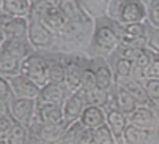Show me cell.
<instances>
[{"label":"cell","instance_id":"31","mask_svg":"<svg viewBox=\"0 0 159 144\" xmlns=\"http://www.w3.org/2000/svg\"><path fill=\"white\" fill-rule=\"evenodd\" d=\"M27 136H29V128L16 122L10 136L7 138V141H8V144H24Z\"/></svg>","mask_w":159,"mask_h":144},{"label":"cell","instance_id":"11","mask_svg":"<svg viewBox=\"0 0 159 144\" xmlns=\"http://www.w3.org/2000/svg\"><path fill=\"white\" fill-rule=\"evenodd\" d=\"M90 67L96 75V84L101 89L110 90L115 84V73L106 57H90Z\"/></svg>","mask_w":159,"mask_h":144},{"label":"cell","instance_id":"23","mask_svg":"<svg viewBox=\"0 0 159 144\" xmlns=\"http://www.w3.org/2000/svg\"><path fill=\"white\" fill-rule=\"evenodd\" d=\"M106 124L110 127L113 135H115L118 139H121L123 133H125V128L128 125V116H125L117 108L106 106Z\"/></svg>","mask_w":159,"mask_h":144},{"label":"cell","instance_id":"40","mask_svg":"<svg viewBox=\"0 0 159 144\" xmlns=\"http://www.w3.org/2000/svg\"><path fill=\"white\" fill-rule=\"evenodd\" d=\"M7 112H10V109H8V103L0 102V116H2V114H7Z\"/></svg>","mask_w":159,"mask_h":144},{"label":"cell","instance_id":"29","mask_svg":"<svg viewBox=\"0 0 159 144\" xmlns=\"http://www.w3.org/2000/svg\"><path fill=\"white\" fill-rule=\"evenodd\" d=\"M92 132H93V138L98 144H117V141H118V138L113 135V132L110 130V127L107 124H102Z\"/></svg>","mask_w":159,"mask_h":144},{"label":"cell","instance_id":"1","mask_svg":"<svg viewBox=\"0 0 159 144\" xmlns=\"http://www.w3.org/2000/svg\"><path fill=\"white\" fill-rule=\"evenodd\" d=\"M118 46L120 40L115 29V22L109 17L106 21H99L95 26L92 38H90L88 52L93 57H107L115 52Z\"/></svg>","mask_w":159,"mask_h":144},{"label":"cell","instance_id":"5","mask_svg":"<svg viewBox=\"0 0 159 144\" xmlns=\"http://www.w3.org/2000/svg\"><path fill=\"white\" fill-rule=\"evenodd\" d=\"M90 59L84 57H76V56H63V65H65V86L68 87L70 92L79 90L82 84V76L84 71L88 67Z\"/></svg>","mask_w":159,"mask_h":144},{"label":"cell","instance_id":"17","mask_svg":"<svg viewBox=\"0 0 159 144\" xmlns=\"http://www.w3.org/2000/svg\"><path fill=\"white\" fill-rule=\"evenodd\" d=\"M3 30L7 38H27L29 33V17L8 16L3 21Z\"/></svg>","mask_w":159,"mask_h":144},{"label":"cell","instance_id":"8","mask_svg":"<svg viewBox=\"0 0 159 144\" xmlns=\"http://www.w3.org/2000/svg\"><path fill=\"white\" fill-rule=\"evenodd\" d=\"M10 114L14 119V122L20 124L29 128L32 121L36 114V100L35 98H19L14 97L8 105Z\"/></svg>","mask_w":159,"mask_h":144},{"label":"cell","instance_id":"9","mask_svg":"<svg viewBox=\"0 0 159 144\" xmlns=\"http://www.w3.org/2000/svg\"><path fill=\"white\" fill-rule=\"evenodd\" d=\"M107 106L117 108L125 116L132 114L135 109L139 108V105L135 103V100L131 97V93L117 81H115V84H113V87L110 89V102L107 103Z\"/></svg>","mask_w":159,"mask_h":144},{"label":"cell","instance_id":"32","mask_svg":"<svg viewBox=\"0 0 159 144\" xmlns=\"http://www.w3.org/2000/svg\"><path fill=\"white\" fill-rule=\"evenodd\" d=\"M14 124H16V122H14V119L11 117L10 112L0 116V139H7V138L10 136V133H11Z\"/></svg>","mask_w":159,"mask_h":144},{"label":"cell","instance_id":"15","mask_svg":"<svg viewBox=\"0 0 159 144\" xmlns=\"http://www.w3.org/2000/svg\"><path fill=\"white\" fill-rule=\"evenodd\" d=\"M92 27V21H66L65 26L57 32V37L66 41L82 40Z\"/></svg>","mask_w":159,"mask_h":144},{"label":"cell","instance_id":"24","mask_svg":"<svg viewBox=\"0 0 159 144\" xmlns=\"http://www.w3.org/2000/svg\"><path fill=\"white\" fill-rule=\"evenodd\" d=\"M32 11V0H2V13L8 16L29 17Z\"/></svg>","mask_w":159,"mask_h":144},{"label":"cell","instance_id":"25","mask_svg":"<svg viewBox=\"0 0 159 144\" xmlns=\"http://www.w3.org/2000/svg\"><path fill=\"white\" fill-rule=\"evenodd\" d=\"M20 65L22 60L10 54L8 51L0 47V75L2 76H13L20 73Z\"/></svg>","mask_w":159,"mask_h":144},{"label":"cell","instance_id":"33","mask_svg":"<svg viewBox=\"0 0 159 144\" xmlns=\"http://www.w3.org/2000/svg\"><path fill=\"white\" fill-rule=\"evenodd\" d=\"M96 75H95V71L93 68L90 67V60H88V67L85 68L84 71V76H82V84H80V89L82 90H90V89H93L96 87Z\"/></svg>","mask_w":159,"mask_h":144},{"label":"cell","instance_id":"19","mask_svg":"<svg viewBox=\"0 0 159 144\" xmlns=\"http://www.w3.org/2000/svg\"><path fill=\"white\" fill-rule=\"evenodd\" d=\"M2 49L8 51L19 60L27 59L30 54H33L36 51L32 46V43L29 41V38H7L5 43L2 44Z\"/></svg>","mask_w":159,"mask_h":144},{"label":"cell","instance_id":"26","mask_svg":"<svg viewBox=\"0 0 159 144\" xmlns=\"http://www.w3.org/2000/svg\"><path fill=\"white\" fill-rule=\"evenodd\" d=\"M82 90V89H80ZM84 95H85V100H87V105H95V106H101V108H106L107 103L110 102V90H106V89H101V87H93L90 90H82Z\"/></svg>","mask_w":159,"mask_h":144},{"label":"cell","instance_id":"12","mask_svg":"<svg viewBox=\"0 0 159 144\" xmlns=\"http://www.w3.org/2000/svg\"><path fill=\"white\" fill-rule=\"evenodd\" d=\"M8 81H10V86H11V90H13V95L14 97H19V98H35L39 95V86H36L32 79H29L27 76H24L22 73H17V75H13V76H7Z\"/></svg>","mask_w":159,"mask_h":144},{"label":"cell","instance_id":"4","mask_svg":"<svg viewBox=\"0 0 159 144\" xmlns=\"http://www.w3.org/2000/svg\"><path fill=\"white\" fill-rule=\"evenodd\" d=\"M29 41L32 43V46L36 51H43V49H49L57 43V33L49 30L44 24L35 17V16H29V33H27Z\"/></svg>","mask_w":159,"mask_h":144},{"label":"cell","instance_id":"41","mask_svg":"<svg viewBox=\"0 0 159 144\" xmlns=\"http://www.w3.org/2000/svg\"><path fill=\"white\" fill-rule=\"evenodd\" d=\"M85 144H98V142L95 141V138H92V139H88V141H87Z\"/></svg>","mask_w":159,"mask_h":144},{"label":"cell","instance_id":"39","mask_svg":"<svg viewBox=\"0 0 159 144\" xmlns=\"http://www.w3.org/2000/svg\"><path fill=\"white\" fill-rule=\"evenodd\" d=\"M24 144H43L38 138H36V135H33V133H30L29 132V136H27V139H25V142Z\"/></svg>","mask_w":159,"mask_h":144},{"label":"cell","instance_id":"21","mask_svg":"<svg viewBox=\"0 0 159 144\" xmlns=\"http://www.w3.org/2000/svg\"><path fill=\"white\" fill-rule=\"evenodd\" d=\"M156 135L157 133L154 132L142 130V128H137V127L128 124L121 139L125 141V144H154Z\"/></svg>","mask_w":159,"mask_h":144},{"label":"cell","instance_id":"22","mask_svg":"<svg viewBox=\"0 0 159 144\" xmlns=\"http://www.w3.org/2000/svg\"><path fill=\"white\" fill-rule=\"evenodd\" d=\"M79 121L90 130H95L96 127L106 124V108L95 106V105H87Z\"/></svg>","mask_w":159,"mask_h":144},{"label":"cell","instance_id":"10","mask_svg":"<svg viewBox=\"0 0 159 144\" xmlns=\"http://www.w3.org/2000/svg\"><path fill=\"white\" fill-rule=\"evenodd\" d=\"M70 93L71 92L68 90L65 82H48L39 89L36 105H63Z\"/></svg>","mask_w":159,"mask_h":144},{"label":"cell","instance_id":"13","mask_svg":"<svg viewBox=\"0 0 159 144\" xmlns=\"http://www.w3.org/2000/svg\"><path fill=\"white\" fill-rule=\"evenodd\" d=\"M63 112H65V119L68 122H73V121H77L80 119L85 106H87V100H85V95L84 92L79 89V90H74L71 92L70 95L66 97V100L63 102Z\"/></svg>","mask_w":159,"mask_h":144},{"label":"cell","instance_id":"35","mask_svg":"<svg viewBox=\"0 0 159 144\" xmlns=\"http://www.w3.org/2000/svg\"><path fill=\"white\" fill-rule=\"evenodd\" d=\"M13 98H14V95H13V90H11V86H10L8 78L0 75V102L10 105V102Z\"/></svg>","mask_w":159,"mask_h":144},{"label":"cell","instance_id":"16","mask_svg":"<svg viewBox=\"0 0 159 144\" xmlns=\"http://www.w3.org/2000/svg\"><path fill=\"white\" fill-rule=\"evenodd\" d=\"M115 81L120 82L131 93V97L135 100V103H137L139 106H153L154 105L150 100V97H148V93H147L142 81L135 79L134 76H131V78H121V79H115Z\"/></svg>","mask_w":159,"mask_h":144},{"label":"cell","instance_id":"27","mask_svg":"<svg viewBox=\"0 0 159 144\" xmlns=\"http://www.w3.org/2000/svg\"><path fill=\"white\" fill-rule=\"evenodd\" d=\"M48 81L49 82H63L65 81V65L63 56L48 57Z\"/></svg>","mask_w":159,"mask_h":144},{"label":"cell","instance_id":"36","mask_svg":"<svg viewBox=\"0 0 159 144\" xmlns=\"http://www.w3.org/2000/svg\"><path fill=\"white\" fill-rule=\"evenodd\" d=\"M143 78H159V54L157 52H153V57L148 67L143 70Z\"/></svg>","mask_w":159,"mask_h":144},{"label":"cell","instance_id":"34","mask_svg":"<svg viewBox=\"0 0 159 144\" xmlns=\"http://www.w3.org/2000/svg\"><path fill=\"white\" fill-rule=\"evenodd\" d=\"M148 24L154 29H159V0H150L148 3Z\"/></svg>","mask_w":159,"mask_h":144},{"label":"cell","instance_id":"45","mask_svg":"<svg viewBox=\"0 0 159 144\" xmlns=\"http://www.w3.org/2000/svg\"><path fill=\"white\" fill-rule=\"evenodd\" d=\"M87 2H99V0H87Z\"/></svg>","mask_w":159,"mask_h":144},{"label":"cell","instance_id":"30","mask_svg":"<svg viewBox=\"0 0 159 144\" xmlns=\"http://www.w3.org/2000/svg\"><path fill=\"white\" fill-rule=\"evenodd\" d=\"M150 100L159 108V78H143L140 79Z\"/></svg>","mask_w":159,"mask_h":144},{"label":"cell","instance_id":"28","mask_svg":"<svg viewBox=\"0 0 159 144\" xmlns=\"http://www.w3.org/2000/svg\"><path fill=\"white\" fill-rule=\"evenodd\" d=\"M112 56H115V63H113V73H115V79L121 78H131L134 75V65L131 60L118 56L117 52H113Z\"/></svg>","mask_w":159,"mask_h":144},{"label":"cell","instance_id":"7","mask_svg":"<svg viewBox=\"0 0 159 144\" xmlns=\"http://www.w3.org/2000/svg\"><path fill=\"white\" fill-rule=\"evenodd\" d=\"M128 124L148 130V132H159V108L156 105L153 106H139L132 114L128 116Z\"/></svg>","mask_w":159,"mask_h":144},{"label":"cell","instance_id":"18","mask_svg":"<svg viewBox=\"0 0 159 144\" xmlns=\"http://www.w3.org/2000/svg\"><path fill=\"white\" fill-rule=\"evenodd\" d=\"M57 7L66 21H92L90 14L82 7V0H60Z\"/></svg>","mask_w":159,"mask_h":144},{"label":"cell","instance_id":"37","mask_svg":"<svg viewBox=\"0 0 159 144\" xmlns=\"http://www.w3.org/2000/svg\"><path fill=\"white\" fill-rule=\"evenodd\" d=\"M148 47L153 52L159 54V29L148 27Z\"/></svg>","mask_w":159,"mask_h":144},{"label":"cell","instance_id":"14","mask_svg":"<svg viewBox=\"0 0 159 144\" xmlns=\"http://www.w3.org/2000/svg\"><path fill=\"white\" fill-rule=\"evenodd\" d=\"M93 138V132L87 128L79 119L73 122H68L66 132L63 139L58 144H85L88 139Z\"/></svg>","mask_w":159,"mask_h":144},{"label":"cell","instance_id":"3","mask_svg":"<svg viewBox=\"0 0 159 144\" xmlns=\"http://www.w3.org/2000/svg\"><path fill=\"white\" fill-rule=\"evenodd\" d=\"M20 73L32 79L36 86L43 87L46 86L48 81V57L39 54V51H35L27 59L22 60Z\"/></svg>","mask_w":159,"mask_h":144},{"label":"cell","instance_id":"2","mask_svg":"<svg viewBox=\"0 0 159 144\" xmlns=\"http://www.w3.org/2000/svg\"><path fill=\"white\" fill-rule=\"evenodd\" d=\"M106 16L120 26L145 22L148 17V5L139 0H110Z\"/></svg>","mask_w":159,"mask_h":144},{"label":"cell","instance_id":"38","mask_svg":"<svg viewBox=\"0 0 159 144\" xmlns=\"http://www.w3.org/2000/svg\"><path fill=\"white\" fill-rule=\"evenodd\" d=\"M7 14L5 13H0V47H2V44L5 43L7 37H5V30H3V21H5Z\"/></svg>","mask_w":159,"mask_h":144},{"label":"cell","instance_id":"6","mask_svg":"<svg viewBox=\"0 0 159 144\" xmlns=\"http://www.w3.org/2000/svg\"><path fill=\"white\" fill-rule=\"evenodd\" d=\"M66 127H68V121L61 124H41L35 117L32 124L29 125V132L36 135V138L43 144H58L65 136Z\"/></svg>","mask_w":159,"mask_h":144},{"label":"cell","instance_id":"44","mask_svg":"<svg viewBox=\"0 0 159 144\" xmlns=\"http://www.w3.org/2000/svg\"><path fill=\"white\" fill-rule=\"evenodd\" d=\"M139 2H143V3H147V5H148V3H150V0H139Z\"/></svg>","mask_w":159,"mask_h":144},{"label":"cell","instance_id":"43","mask_svg":"<svg viewBox=\"0 0 159 144\" xmlns=\"http://www.w3.org/2000/svg\"><path fill=\"white\" fill-rule=\"evenodd\" d=\"M0 144H8V141L7 139H0Z\"/></svg>","mask_w":159,"mask_h":144},{"label":"cell","instance_id":"46","mask_svg":"<svg viewBox=\"0 0 159 144\" xmlns=\"http://www.w3.org/2000/svg\"><path fill=\"white\" fill-rule=\"evenodd\" d=\"M0 13H2V0H0Z\"/></svg>","mask_w":159,"mask_h":144},{"label":"cell","instance_id":"42","mask_svg":"<svg viewBox=\"0 0 159 144\" xmlns=\"http://www.w3.org/2000/svg\"><path fill=\"white\" fill-rule=\"evenodd\" d=\"M48 2H51V3H54V5H58L60 0H48Z\"/></svg>","mask_w":159,"mask_h":144},{"label":"cell","instance_id":"20","mask_svg":"<svg viewBox=\"0 0 159 144\" xmlns=\"http://www.w3.org/2000/svg\"><path fill=\"white\" fill-rule=\"evenodd\" d=\"M35 117L41 124H61L66 121L61 105H36Z\"/></svg>","mask_w":159,"mask_h":144}]
</instances>
